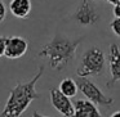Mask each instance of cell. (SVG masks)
Here are the masks:
<instances>
[{
	"instance_id": "1",
	"label": "cell",
	"mask_w": 120,
	"mask_h": 117,
	"mask_svg": "<svg viewBox=\"0 0 120 117\" xmlns=\"http://www.w3.org/2000/svg\"><path fill=\"white\" fill-rule=\"evenodd\" d=\"M43 73H44V67L40 66L36 75L30 81L19 82L12 89L3 112L0 113V117H19L35 99L40 98L36 91V84L43 76Z\"/></svg>"
},
{
	"instance_id": "2",
	"label": "cell",
	"mask_w": 120,
	"mask_h": 117,
	"mask_svg": "<svg viewBox=\"0 0 120 117\" xmlns=\"http://www.w3.org/2000/svg\"><path fill=\"white\" fill-rule=\"evenodd\" d=\"M83 37L70 39V37L56 35L48 44L40 49L38 53L39 57H44L48 59L49 66L56 71H62L67 66L71 59H74L78 46L81 44Z\"/></svg>"
},
{
	"instance_id": "3",
	"label": "cell",
	"mask_w": 120,
	"mask_h": 117,
	"mask_svg": "<svg viewBox=\"0 0 120 117\" xmlns=\"http://www.w3.org/2000/svg\"><path fill=\"white\" fill-rule=\"evenodd\" d=\"M105 64H106V59H105L103 50L99 46H92L83 54L76 73L79 77L99 76L105 71Z\"/></svg>"
},
{
	"instance_id": "4",
	"label": "cell",
	"mask_w": 120,
	"mask_h": 117,
	"mask_svg": "<svg viewBox=\"0 0 120 117\" xmlns=\"http://www.w3.org/2000/svg\"><path fill=\"white\" fill-rule=\"evenodd\" d=\"M78 88L84 95L86 96L88 100L94 103L96 106H102V107H111L114 104V99L111 96H107L103 94V91L96 85L92 80L88 77H79L76 81Z\"/></svg>"
},
{
	"instance_id": "5",
	"label": "cell",
	"mask_w": 120,
	"mask_h": 117,
	"mask_svg": "<svg viewBox=\"0 0 120 117\" xmlns=\"http://www.w3.org/2000/svg\"><path fill=\"white\" fill-rule=\"evenodd\" d=\"M74 19L81 26H93L99 21V14L88 0H81V4L74 14Z\"/></svg>"
},
{
	"instance_id": "6",
	"label": "cell",
	"mask_w": 120,
	"mask_h": 117,
	"mask_svg": "<svg viewBox=\"0 0 120 117\" xmlns=\"http://www.w3.org/2000/svg\"><path fill=\"white\" fill-rule=\"evenodd\" d=\"M29 43L25 37L21 36H11L5 39V52L4 57L8 59H18L23 57L27 52Z\"/></svg>"
},
{
	"instance_id": "7",
	"label": "cell",
	"mask_w": 120,
	"mask_h": 117,
	"mask_svg": "<svg viewBox=\"0 0 120 117\" xmlns=\"http://www.w3.org/2000/svg\"><path fill=\"white\" fill-rule=\"evenodd\" d=\"M50 102L52 106L60 112L62 116L65 117H74V103L70 100L68 96H66L65 94H62L58 89L53 88L50 90Z\"/></svg>"
},
{
	"instance_id": "8",
	"label": "cell",
	"mask_w": 120,
	"mask_h": 117,
	"mask_svg": "<svg viewBox=\"0 0 120 117\" xmlns=\"http://www.w3.org/2000/svg\"><path fill=\"white\" fill-rule=\"evenodd\" d=\"M109 64H110V72H111V81L107 82V86L110 88L115 82L120 81V50L116 44L110 45Z\"/></svg>"
},
{
	"instance_id": "9",
	"label": "cell",
	"mask_w": 120,
	"mask_h": 117,
	"mask_svg": "<svg viewBox=\"0 0 120 117\" xmlns=\"http://www.w3.org/2000/svg\"><path fill=\"white\" fill-rule=\"evenodd\" d=\"M74 117H103L98 107L88 99H79L74 103Z\"/></svg>"
},
{
	"instance_id": "10",
	"label": "cell",
	"mask_w": 120,
	"mask_h": 117,
	"mask_svg": "<svg viewBox=\"0 0 120 117\" xmlns=\"http://www.w3.org/2000/svg\"><path fill=\"white\" fill-rule=\"evenodd\" d=\"M31 0H11L9 3V11L16 18L25 19L31 13Z\"/></svg>"
},
{
	"instance_id": "11",
	"label": "cell",
	"mask_w": 120,
	"mask_h": 117,
	"mask_svg": "<svg viewBox=\"0 0 120 117\" xmlns=\"http://www.w3.org/2000/svg\"><path fill=\"white\" fill-rule=\"evenodd\" d=\"M58 90L62 94H65L66 96H68V98H72V96L76 95L79 88L75 80H72L71 77H66L61 81L60 86H58Z\"/></svg>"
},
{
	"instance_id": "12",
	"label": "cell",
	"mask_w": 120,
	"mask_h": 117,
	"mask_svg": "<svg viewBox=\"0 0 120 117\" xmlns=\"http://www.w3.org/2000/svg\"><path fill=\"white\" fill-rule=\"evenodd\" d=\"M110 28L112 30V32H114L116 36L120 37V18H115L114 21L110 23Z\"/></svg>"
},
{
	"instance_id": "13",
	"label": "cell",
	"mask_w": 120,
	"mask_h": 117,
	"mask_svg": "<svg viewBox=\"0 0 120 117\" xmlns=\"http://www.w3.org/2000/svg\"><path fill=\"white\" fill-rule=\"evenodd\" d=\"M7 17V8L4 5L3 0H0V22H3Z\"/></svg>"
},
{
	"instance_id": "14",
	"label": "cell",
	"mask_w": 120,
	"mask_h": 117,
	"mask_svg": "<svg viewBox=\"0 0 120 117\" xmlns=\"http://www.w3.org/2000/svg\"><path fill=\"white\" fill-rule=\"evenodd\" d=\"M5 39L7 37L0 36V57H3L4 52H5Z\"/></svg>"
},
{
	"instance_id": "15",
	"label": "cell",
	"mask_w": 120,
	"mask_h": 117,
	"mask_svg": "<svg viewBox=\"0 0 120 117\" xmlns=\"http://www.w3.org/2000/svg\"><path fill=\"white\" fill-rule=\"evenodd\" d=\"M112 13H114L115 18H120V1L114 5V11H112Z\"/></svg>"
},
{
	"instance_id": "16",
	"label": "cell",
	"mask_w": 120,
	"mask_h": 117,
	"mask_svg": "<svg viewBox=\"0 0 120 117\" xmlns=\"http://www.w3.org/2000/svg\"><path fill=\"white\" fill-rule=\"evenodd\" d=\"M32 117H48V116H43V114L38 113V112H34V113H32Z\"/></svg>"
},
{
	"instance_id": "17",
	"label": "cell",
	"mask_w": 120,
	"mask_h": 117,
	"mask_svg": "<svg viewBox=\"0 0 120 117\" xmlns=\"http://www.w3.org/2000/svg\"><path fill=\"white\" fill-rule=\"evenodd\" d=\"M111 117H120V111H116L111 114Z\"/></svg>"
},
{
	"instance_id": "18",
	"label": "cell",
	"mask_w": 120,
	"mask_h": 117,
	"mask_svg": "<svg viewBox=\"0 0 120 117\" xmlns=\"http://www.w3.org/2000/svg\"><path fill=\"white\" fill-rule=\"evenodd\" d=\"M107 1H109L110 4H112V5H115V4H116V3H119L120 0H107Z\"/></svg>"
}]
</instances>
